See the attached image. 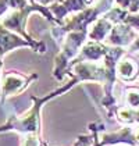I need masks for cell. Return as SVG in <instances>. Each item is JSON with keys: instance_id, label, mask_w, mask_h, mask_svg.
Listing matches in <instances>:
<instances>
[{"instance_id": "30bf717a", "label": "cell", "mask_w": 139, "mask_h": 146, "mask_svg": "<svg viewBox=\"0 0 139 146\" xmlns=\"http://www.w3.org/2000/svg\"><path fill=\"white\" fill-rule=\"evenodd\" d=\"M127 103L129 107L139 109V88L128 86L127 88Z\"/></svg>"}, {"instance_id": "2e32d148", "label": "cell", "mask_w": 139, "mask_h": 146, "mask_svg": "<svg viewBox=\"0 0 139 146\" xmlns=\"http://www.w3.org/2000/svg\"><path fill=\"white\" fill-rule=\"evenodd\" d=\"M99 146H100V145H99Z\"/></svg>"}, {"instance_id": "e0dca14e", "label": "cell", "mask_w": 139, "mask_h": 146, "mask_svg": "<svg viewBox=\"0 0 139 146\" xmlns=\"http://www.w3.org/2000/svg\"><path fill=\"white\" fill-rule=\"evenodd\" d=\"M138 14H139V13H138Z\"/></svg>"}, {"instance_id": "3957f363", "label": "cell", "mask_w": 139, "mask_h": 146, "mask_svg": "<svg viewBox=\"0 0 139 146\" xmlns=\"http://www.w3.org/2000/svg\"><path fill=\"white\" fill-rule=\"evenodd\" d=\"M95 0H60L49 6V10L58 20L60 25L64 24V18L71 13H79L92 6Z\"/></svg>"}, {"instance_id": "4fadbf2b", "label": "cell", "mask_w": 139, "mask_h": 146, "mask_svg": "<svg viewBox=\"0 0 139 146\" xmlns=\"http://www.w3.org/2000/svg\"><path fill=\"white\" fill-rule=\"evenodd\" d=\"M136 50H139V36L129 45V52H136Z\"/></svg>"}, {"instance_id": "52a82bcc", "label": "cell", "mask_w": 139, "mask_h": 146, "mask_svg": "<svg viewBox=\"0 0 139 146\" xmlns=\"http://www.w3.org/2000/svg\"><path fill=\"white\" fill-rule=\"evenodd\" d=\"M114 143H128V145H132V146L139 145L138 141H136V136L134 135V129L129 128V127L121 128L118 132L103 135L102 139L99 141V145L100 146L114 145Z\"/></svg>"}, {"instance_id": "8fae6325", "label": "cell", "mask_w": 139, "mask_h": 146, "mask_svg": "<svg viewBox=\"0 0 139 146\" xmlns=\"http://www.w3.org/2000/svg\"><path fill=\"white\" fill-rule=\"evenodd\" d=\"M114 1L121 9L132 13V14L139 13V0H114Z\"/></svg>"}, {"instance_id": "7a4b0ae2", "label": "cell", "mask_w": 139, "mask_h": 146, "mask_svg": "<svg viewBox=\"0 0 139 146\" xmlns=\"http://www.w3.org/2000/svg\"><path fill=\"white\" fill-rule=\"evenodd\" d=\"M15 47H32L35 52H39V53L46 52V45L43 42H39V40L31 42L28 39H23L21 36L15 35L13 31L1 25L0 27V60L6 53H9Z\"/></svg>"}, {"instance_id": "ba28073f", "label": "cell", "mask_w": 139, "mask_h": 146, "mask_svg": "<svg viewBox=\"0 0 139 146\" xmlns=\"http://www.w3.org/2000/svg\"><path fill=\"white\" fill-rule=\"evenodd\" d=\"M138 71H139V66L136 64L135 60L132 58H120L118 64H117V75L122 81H134V79L138 77Z\"/></svg>"}, {"instance_id": "8992f818", "label": "cell", "mask_w": 139, "mask_h": 146, "mask_svg": "<svg viewBox=\"0 0 139 146\" xmlns=\"http://www.w3.org/2000/svg\"><path fill=\"white\" fill-rule=\"evenodd\" d=\"M110 46L103 45L102 42H96V40H91L88 43L82 46L79 56L74 60L78 61H99L100 58H103L107 53Z\"/></svg>"}, {"instance_id": "5bb4252c", "label": "cell", "mask_w": 139, "mask_h": 146, "mask_svg": "<svg viewBox=\"0 0 139 146\" xmlns=\"http://www.w3.org/2000/svg\"><path fill=\"white\" fill-rule=\"evenodd\" d=\"M135 136H136V141H138V143H139V132L136 135H135Z\"/></svg>"}, {"instance_id": "6da1fadb", "label": "cell", "mask_w": 139, "mask_h": 146, "mask_svg": "<svg viewBox=\"0 0 139 146\" xmlns=\"http://www.w3.org/2000/svg\"><path fill=\"white\" fill-rule=\"evenodd\" d=\"M88 32L85 31H74L68 32L66 36V40L61 46V50L54 58V68H53V77L58 81L64 78V75L68 74L70 64L74 60V57L78 54L81 46L86 40Z\"/></svg>"}, {"instance_id": "5b68a950", "label": "cell", "mask_w": 139, "mask_h": 146, "mask_svg": "<svg viewBox=\"0 0 139 146\" xmlns=\"http://www.w3.org/2000/svg\"><path fill=\"white\" fill-rule=\"evenodd\" d=\"M136 38H138L136 32L134 31L132 27H129L127 24H116L109 34L107 43L111 46L124 47V46H129Z\"/></svg>"}, {"instance_id": "7c38bea8", "label": "cell", "mask_w": 139, "mask_h": 146, "mask_svg": "<svg viewBox=\"0 0 139 146\" xmlns=\"http://www.w3.org/2000/svg\"><path fill=\"white\" fill-rule=\"evenodd\" d=\"M9 10V4L4 1V0H0V17L1 15H4Z\"/></svg>"}, {"instance_id": "9a60e30c", "label": "cell", "mask_w": 139, "mask_h": 146, "mask_svg": "<svg viewBox=\"0 0 139 146\" xmlns=\"http://www.w3.org/2000/svg\"><path fill=\"white\" fill-rule=\"evenodd\" d=\"M0 70H1V60H0ZM0 93H1V90H0Z\"/></svg>"}, {"instance_id": "9c48e42d", "label": "cell", "mask_w": 139, "mask_h": 146, "mask_svg": "<svg viewBox=\"0 0 139 146\" xmlns=\"http://www.w3.org/2000/svg\"><path fill=\"white\" fill-rule=\"evenodd\" d=\"M113 23L110 20H107L106 17H99L95 24H93L91 32H88V36L91 40H96V42H102L107 35L110 34V31L113 29Z\"/></svg>"}, {"instance_id": "277c9868", "label": "cell", "mask_w": 139, "mask_h": 146, "mask_svg": "<svg viewBox=\"0 0 139 146\" xmlns=\"http://www.w3.org/2000/svg\"><path fill=\"white\" fill-rule=\"evenodd\" d=\"M34 79H38V74H32L29 77H25V75H21V74H18L15 71L14 72L13 71L6 72L4 77H3V89H1L3 99L6 96H11V95H15V93H20Z\"/></svg>"}]
</instances>
